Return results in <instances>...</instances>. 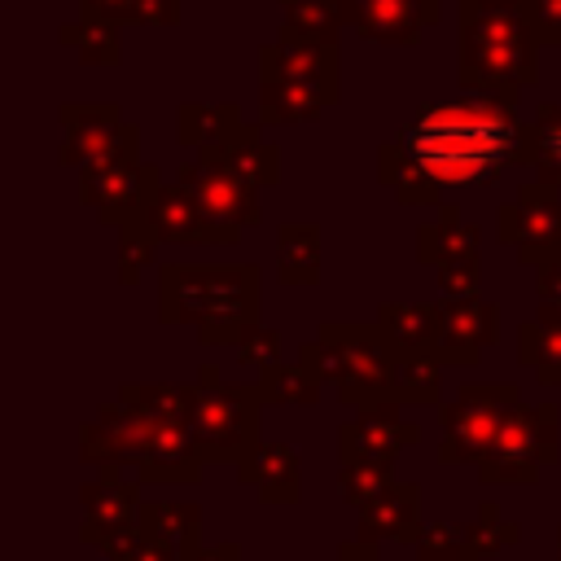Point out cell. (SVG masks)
I'll list each match as a JSON object with an SVG mask.
<instances>
[{
	"label": "cell",
	"instance_id": "40",
	"mask_svg": "<svg viewBox=\"0 0 561 561\" xmlns=\"http://www.w3.org/2000/svg\"><path fill=\"white\" fill-rule=\"evenodd\" d=\"M145 539V530H140V522H123V526H101V522H88L83 517V526H79V543H88V548H96L105 561H127L131 557V548Z\"/></svg>",
	"mask_w": 561,
	"mask_h": 561
},
{
	"label": "cell",
	"instance_id": "10",
	"mask_svg": "<svg viewBox=\"0 0 561 561\" xmlns=\"http://www.w3.org/2000/svg\"><path fill=\"white\" fill-rule=\"evenodd\" d=\"M478 245H482V232L460 215L456 202H443L438 219L416 228V263L434 267L443 294H456V298H469L482 289Z\"/></svg>",
	"mask_w": 561,
	"mask_h": 561
},
{
	"label": "cell",
	"instance_id": "3",
	"mask_svg": "<svg viewBox=\"0 0 561 561\" xmlns=\"http://www.w3.org/2000/svg\"><path fill=\"white\" fill-rule=\"evenodd\" d=\"M539 39L522 4L504 0H460V61L456 79L465 92H504L539 83Z\"/></svg>",
	"mask_w": 561,
	"mask_h": 561
},
{
	"label": "cell",
	"instance_id": "22",
	"mask_svg": "<svg viewBox=\"0 0 561 561\" xmlns=\"http://www.w3.org/2000/svg\"><path fill=\"white\" fill-rule=\"evenodd\" d=\"M197 158L237 171V175L250 180L254 188H272V184L280 180V149L263 140V123H241L228 140L197 149Z\"/></svg>",
	"mask_w": 561,
	"mask_h": 561
},
{
	"label": "cell",
	"instance_id": "9",
	"mask_svg": "<svg viewBox=\"0 0 561 561\" xmlns=\"http://www.w3.org/2000/svg\"><path fill=\"white\" fill-rule=\"evenodd\" d=\"M495 241L513 245L517 263L543 267L561 259V193L548 180H522L513 202L495 210Z\"/></svg>",
	"mask_w": 561,
	"mask_h": 561
},
{
	"label": "cell",
	"instance_id": "24",
	"mask_svg": "<svg viewBox=\"0 0 561 561\" xmlns=\"http://www.w3.org/2000/svg\"><path fill=\"white\" fill-rule=\"evenodd\" d=\"M320 386H324V373H320L316 342H302L294 364H280L276 359V364L259 368V394H263V403L311 408V403H320Z\"/></svg>",
	"mask_w": 561,
	"mask_h": 561
},
{
	"label": "cell",
	"instance_id": "41",
	"mask_svg": "<svg viewBox=\"0 0 561 561\" xmlns=\"http://www.w3.org/2000/svg\"><path fill=\"white\" fill-rule=\"evenodd\" d=\"M412 548L416 561H465V522H425Z\"/></svg>",
	"mask_w": 561,
	"mask_h": 561
},
{
	"label": "cell",
	"instance_id": "44",
	"mask_svg": "<svg viewBox=\"0 0 561 561\" xmlns=\"http://www.w3.org/2000/svg\"><path fill=\"white\" fill-rule=\"evenodd\" d=\"M535 294H539V302H557L561 307V259L535 267Z\"/></svg>",
	"mask_w": 561,
	"mask_h": 561
},
{
	"label": "cell",
	"instance_id": "45",
	"mask_svg": "<svg viewBox=\"0 0 561 561\" xmlns=\"http://www.w3.org/2000/svg\"><path fill=\"white\" fill-rule=\"evenodd\" d=\"M127 561H184V552L171 548V543H162V539H153V535H145V539L131 548Z\"/></svg>",
	"mask_w": 561,
	"mask_h": 561
},
{
	"label": "cell",
	"instance_id": "30",
	"mask_svg": "<svg viewBox=\"0 0 561 561\" xmlns=\"http://www.w3.org/2000/svg\"><path fill=\"white\" fill-rule=\"evenodd\" d=\"M140 530L180 548V552H193L202 543V504L197 500H140Z\"/></svg>",
	"mask_w": 561,
	"mask_h": 561
},
{
	"label": "cell",
	"instance_id": "11",
	"mask_svg": "<svg viewBox=\"0 0 561 561\" xmlns=\"http://www.w3.org/2000/svg\"><path fill=\"white\" fill-rule=\"evenodd\" d=\"M61 118V149L57 162L70 171H83L96 158L110 153H127L140 145V131L123 118V110L114 101H66L57 110Z\"/></svg>",
	"mask_w": 561,
	"mask_h": 561
},
{
	"label": "cell",
	"instance_id": "23",
	"mask_svg": "<svg viewBox=\"0 0 561 561\" xmlns=\"http://www.w3.org/2000/svg\"><path fill=\"white\" fill-rule=\"evenodd\" d=\"M377 329L394 359L438 351V302H381Z\"/></svg>",
	"mask_w": 561,
	"mask_h": 561
},
{
	"label": "cell",
	"instance_id": "5",
	"mask_svg": "<svg viewBox=\"0 0 561 561\" xmlns=\"http://www.w3.org/2000/svg\"><path fill=\"white\" fill-rule=\"evenodd\" d=\"M316 351H320L324 386H333L346 408H368V403L394 399V355H390L377 320L373 324L324 320L316 329Z\"/></svg>",
	"mask_w": 561,
	"mask_h": 561
},
{
	"label": "cell",
	"instance_id": "47",
	"mask_svg": "<svg viewBox=\"0 0 561 561\" xmlns=\"http://www.w3.org/2000/svg\"><path fill=\"white\" fill-rule=\"evenodd\" d=\"M377 557L381 552H377L373 539H342L337 552H333V561H377Z\"/></svg>",
	"mask_w": 561,
	"mask_h": 561
},
{
	"label": "cell",
	"instance_id": "34",
	"mask_svg": "<svg viewBox=\"0 0 561 561\" xmlns=\"http://www.w3.org/2000/svg\"><path fill=\"white\" fill-rule=\"evenodd\" d=\"M57 39H61L83 66H118V61H123L118 26L105 22V18H88V13H79L75 22H66V26L57 31Z\"/></svg>",
	"mask_w": 561,
	"mask_h": 561
},
{
	"label": "cell",
	"instance_id": "32",
	"mask_svg": "<svg viewBox=\"0 0 561 561\" xmlns=\"http://www.w3.org/2000/svg\"><path fill=\"white\" fill-rule=\"evenodd\" d=\"M342 26H346L342 0H280V35L285 39L337 48Z\"/></svg>",
	"mask_w": 561,
	"mask_h": 561
},
{
	"label": "cell",
	"instance_id": "4",
	"mask_svg": "<svg viewBox=\"0 0 561 561\" xmlns=\"http://www.w3.org/2000/svg\"><path fill=\"white\" fill-rule=\"evenodd\" d=\"M188 438L206 465H241L263 443V394L259 381H224L219 364L197 368V399L188 416Z\"/></svg>",
	"mask_w": 561,
	"mask_h": 561
},
{
	"label": "cell",
	"instance_id": "15",
	"mask_svg": "<svg viewBox=\"0 0 561 561\" xmlns=\"http://www.w3.org/2000/svg\"><path fill=\"white\" fill-rule=\"evenodd\" d=\"M149 434H153V421L131 408L127 399H114V403H101L96 421H88L79 430V460L83 465H140L145 447H149Z\"/></svg>",
	"mask_w": 561,
	"mask_h": 561
},
{
	"label": "cell",
	"instance_id": "49",
	"mask_svg": "<svg viewBox=\"0 0 561 561\" xmlns=\"http://www.w3.org/2000/svg\"><path fill=\"white\" fill-rule=\"evenodd\" d=\"M504 4H517V0H504Z\"/></svg>",
	"mask_w": 561,
	"mask_h": 561
},
{
	"label": "cell",
	"instance_id": "1",
	"mask_svg": "<svg viewBox=\"0 0 561 561\" xmlns=\"http://www.w3.org/2000/svg\"><path fill=\"white\" fill-rule=\"evenodd\" d=\"M522 114L517 96L504 92H465L456 101H434L412 114L390 145L421 167L443 193L491 188L522 153Z\"/></svg>",
	"mask_w": 561,
	"mask_h": 561
},
{
	"label": "cell",
	"instance_id": "38",
	"mask_svg": "<svg viewBox=\"0 0 561 561\" xmlns=\"http://www.w3.org/2000/svg\"><path fill=\"white\" fill-rule=\"evenodd\" d=\"M394 482V460H342L337 465V500L364 508Z\"/></svg>",
	"mask_w": 561,
	"mask_h": 561
},
{
	"label": "cell",
	"instance_id": "25",
	"mask_svg": "<svg viewBox=\"0 0 561 561\" xmlns=\"http://www.w3.org/2000/svg\"><path fill=\"white\" fill-rule=\"evenodd\" d=\"M517 364L543 386H561V307L539 302L530 320L517 324Z\"/></svg>",
	"mask_w": 561,
	"mask_h": 561
},
{
	"label": "cell",
	"instance_id": "39",
	"mask_svg": "<svg viewBox=\"0 0 561 561\" xmlns=\"http://www.w3.org/2000/svg\"><path fill=\"white\" fill-rule=\"evenodd\" d=\"M158 245H162V241L153 237V228L145 224V215H140V219H127V224L118 228V280H123V285H136L140 272L153 263Z\"/></svg>",
	"mask_w": 561,
	"mask_h": 561
},
{
	"label": "cell",
	"instance_id": "28",
	"mask_svg": "<svg viewBox=\"0 0 561 561\" xmlns=\"http://www.w3.org/2000/svg\"><path fill=\"white\" fill-rule=\"evenodd\" d=\"M320 224H280L276 241H272V259H276V276L280 285H320Z\"/></svg>",
	"mask_w": 561,
	"mask_h": 561
},
{
	"label": "cell",
	"instance_id": "29",
	"mask_svg": "<svg viewBox=\"0 0 561 561\" xmlns=\"http://www.w3.org/2000/svg\"><path fill=\"white\" fill-rule=\"evenodd\" d=\"M517 167H530L539 180L561 188V105L557 101H539L535 105V118L522 131Z\"/></svg>",
	"mask_w": 561,
	"mask_h": 561
},
{
	"label": "cell",
	"instance_id": "13",
	"mask_svg": "<svg viewBox=\"0 0 561 561\" xmlns=\"http://www.w3.org/2000/svg\"><path fill=\"white\" fill-rule=\"evenodd\" d=\"M175 180L197 197V206L210 219L237 224V228H254L263 224V206H259V188L250 180H241L237 171L206 162V158H188L175 167Z\"/></svg>",
	"mask_w": 561,
	"mask_h": 561
},
{
	"label": "cell",
	"instance_id": "42",
	"mask_svg": "<svg viewBox=\"0 0 561 561\" xmlns=\"http://www.w3.org/2000/svg\"><path fill=\"white\" fill-rule=\"evenodd\" d=\"M232 355H237V364H241V368H267V364H276V359H280V333H276V329H267V324L259 320V324H250V329L237 337Z\"/></svg>",
	"mask_w": 561,
	"mask_h": 561
},
{
	"label": "cell",
	"instance_id": "19",
	"mask_svg": "<svg viewBox=\"0 0 561 561\" xmlns=\"http://www.w3.org/2000/svg\"><path fill=\"white\" fill-rule=\"evenodd\" d=\"M237 482L245 491L259 495V504H285L294 508L302 500V469H298V451L289 443H259L241 465H237Z\"/></svg>",
	"mask_w": 561,
	"mask_h": 561
},
{
	"label": "cell",
	"instance_id": "31",
	"mask_svg": "<svg viewBox=\"0 0 561 561\" xmlns=\"http://www.w3.org/2000/svg\"><path fill=\"white\" fill-rule=\"evenodd\" d=\"M118 399H127L131 408H140L158 425H184L188 430L197 386H184V381H123Z\"/></svg>",
	"mask_w": 561,
	"mask_h": 561
},
{
	"label": "cell",
	"instance_id": "6",
	"mask_svg": "<svg viewBox=\"0 0 561 561\" xmlns=\"http://www.w3.org/2000/svg\"><path fill=\"white\" fill-rule=\"evenodd\" d=\"M557 403H526L517 399L491 443V451L478 460L482 486H535L543 465L557 460Z\"/></svg>",
	"mask_w": 561,
	"mask_h": 561
},
{
	"label": "cell",
	"instance_id": "33",
	"mask_svg": "<svg viewBox=\"0 0 561 561\" xmlns=\"http://www.w3.org/2000/svg\"><path fill=\"white\" fill-rule=\"evenodd\" d=\"M241 110L232 101H219V105H202V101H184L175 110V140L184 149H206V145H219L228 140L237 127H241Z\"/></svg>",
	"mask_w": 561,
	"mask_h": 561
},
{
	"label": "cell",
	"instance_id": "14",
	"mask_svg": "<svg viewBox=\"0 0 561 561\" xmlns=\"http://www.w3.org/2000/svg\"><path fill=\"white\" fill-rule=\"evenodd\" d=\"M145 224L153 228V237L162 245H232L241 237L237 224H224V219H210L197 197L175 180V184H162L145 210Z\"/></svg>",
	"mask_w": 561,
	"mask_h": 561
},
{
	"label": "cell",
	"instance_id": "7",
	"mask_svg": "<svg viewBox=\"0 0 561 561\" xmlns=\"http://www.w3.org/2000/svg\"><path fill=\"white\" fill-rule=\"evenodd\" d=\"M517 386L513 381H473V386H460L451 403H438V425H443V443H438V465H478L508 408L517 403Z\"/></svg>",
	"mask_w": 561,
	"mask_h": 561
},
{
	"label": "cell",
	"instance_id": "17",
	"mask_svg": "<svg viewBox=\"0 0 561 561\" xmlns=\"http://www.w3.org/2000/svg\"><path fill=\"white\" fill-rule=\"evenodd\" d=\"M399 408H403L399 399L355 408V421L337 425V465L342 460H394L403 447L421 443V430L403 425Z\"/></svg>",
	"mask_w": 561,
	"mask_h": 561
},
{
	"label": "cell",
	"instance_id": "21",
	"mask_svg": "<svg viewBox=\"0 0 561 561\" xmlns=\"http://www.w3.org/2000/svg\"><path fill=\"white\" fill-rule=\"evenodd\" d=\"M359 539H390V543H416L421 539V486L416 482H390L377 500L359 508Z\"/></svg>",
	"mask_w": 561,
	"mask_h": 561
},
{
	"label": "cell",
	"instance_id": "16",
	"mask_svg": "<svg viewBox=\"0 0 561 561\" xmlns=\"http://www.w3.org/2000/svg\"><path fill=\"white\" fill-rule=\"evenodd\" d=\"M342 18L373 44L412 48L421 31L443 22V0H342Z\"/></svg>",
	"mask_w": 561,
	"mask_h": 561
},
{
	"label": "cell",
	"instance_id": "26",
	"mask_svg": "<svg viewBox=\"0 0 561 561\" xmlns=\"http://www.w3.org/2000/svg\"><path fill=\"white\" fill-rule=\"evenodd\" d=\"M118 469L123 465H101V478L79 486V508L88 522L123 526L140 517V482H127Z\"/></svg>",
	"mask_w": 561,
	"mask_h": 561
},
{
	"label": "cell",
	"instance_id": "36",
	"mask_svg": "<svg viewBox=\"0 0 561 561\" xmlns=\"http://www.w3.org/2000/svg\"><path fill=\"white\" fill-rule=\"evenodd\" d=\"M394 399L408 408L443 403V359L438 355H403L394 359Z\"/></svg>",
	"mask_w": 561,
	"mask_h": 561
},
{
	"label": "cell",
	"instance_id": "27",
	"mask_svg": "<svg viewBox=\"0 0 561 561\" xmlns=\"http://www.w3.org/2000/svg\"><path fill=\"white\" fill-rule=\"evenodd\" d=\"M329 110V101L294 79H259V123L263 127H302L316 123Z\"/></svg>",
	"mask_w": 561,
	"mask_h": 561
},
{
	"label": "cell",
	"instance_id": "12",
	"mask_svg": "<svg viewBox=\"0 0 561 561\" xmlns=\"http://www.w3.org/2000/svg\"><path fill=\"white\" fill-rule=\"evenodd\" d=\"M500 342V307L482 294L438 298V359L443 368H473L486 346Z\"/></svg>",
	"mask_w": 561,
	"mask_h": 561
},
{
	"label": "cell",
	"instance_id": "37",
	"mask_svg": "<svg viewBox=\"0 0 561 561\" xmlns=\"http://www.w3.org/2000/svg\"><path fill=\"white\" fill-rule=\"evenodd\" d=\"M79 13L114 26H180V0H79Z\"/></svg>",
	"mask_w": 561,
	"mask_h": 561
},
{
	"label": "cell",
	"instance_id": "43",
	"mask_svg": "<svg viewBox=\"0 0 561 561\" xmlns=\"http://www.w3.org/2000/svg\"><path fill=\"white\" fill-rule=\"evenodd\" d=\"M535 39L543 48H561V0H517Z\"/></svg>",
	"mask_w": 561,
	"mask_h": 561
},
{
	"label": "cell",
	"instance_id": "2",
	"mask_svg": "<svg viewBox=\"0 0 561 561\" xmlns=\"http://www.w3.org/2000/svg\"><path fill=\"white\" fill-rule=\"evenodd\" d=\"M263 267L259 263H162L158 267V320L197 324L206 351L237 346V337L259 324Z\"/></svg>",
	"mask_w": 561,
	"mask_h": 561
},
{
	"label": "cell",
	"instance_id": "20",
	"mask_svg": "<svg viewBox=\"0 0 561 561\" xmlns=\"http://www.w3.org/2000/svg\"><path fill=\"white\" fill-rule=\"evenodd\" d=\"M202 456L188 438L184 425H158L153 421V434H149V447L136 465V482L145 486H193L202 478Z\"/></svg>",
	"mask_w": 561,
	"mask_h": 561
},
{
	"label": "cell",
	"instance_id": "8",
	"mask_svg": "<svg viewBox=\"0 0 561 561\" xmlns=\"http://www.w3.org/2000/svg\"><path fill=\"white\" fill-rule=\"evenodd\" d=\"M158 188H162L158 162H140L136 149L96 158L79 171V202L88 210H96V219L110 224V228H123L127 219H140Z\"/></svg>",
	"mask_w": 561,
	"mask_h": 561
},
{
	"label": "cell",
	"instance_id": "46",
	"mask_svg": "<svg viewBox=\"0 0 561 561\" xmlns=\"http://www.w3.org/2000/svg\"><path fill=\"white\" fill-rule=\"evenodd\" d=\"M184 561H241V548L232 543V539H224V543H197L193 552H184Z\"/></svg>",
	"mask_w": 561,
	"mask_h": 561
},
{
	"label": "cell",
	"instance_id": "18",
	"mask_svg": "<svg viewBox=\"0 0 561 561\" xmlns=\"http://www.w3.org/2000/svg\"><path fill=\"white\" fill-rule=\"evenodd\" d=\"M259 79H294L316 88L329 105H337V48L276 35L272 44L259 48Z\"/></svg>",
	"mask_w": 561,
	"mask_h": 561
},
{
	"label": "cell",
	"instance_id": "48",
	"mask_svg": "<svg viewBox=\"0 0 561 561\" xmlns=\"http://www.w3.org/2000/svg\"><path fill=\"white\" fill-rule=\"evenodd\" d=\"M557 561H561V526H557Z\"/></svg>",
	"mask_w": 561,
	"mask_h": 561
},
{
	"label": "cell",
	"instance_id": "35",
	"mask_svg": "<svg viewBox=\"0 0 561 561\" xmlns=\"http://www.w3.org/2000/svg\"><path fill=\"white\" fill-rule=\"evenodd\" d=\"M522 539V526L500 513L495 500H482L473 522H465V561H500L504 548Z\"/></svg>",
	"mask_w": 561,
	"mask_h": 561
}]
</instances>
